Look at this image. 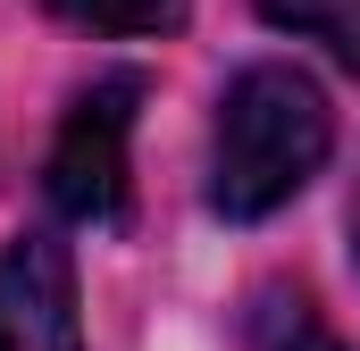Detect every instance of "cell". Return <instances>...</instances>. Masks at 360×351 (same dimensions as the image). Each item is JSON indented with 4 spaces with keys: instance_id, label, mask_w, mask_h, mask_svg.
I'll list each match as a JSON object with an SVG mask.
<instances>
[{
    "instance_id": "1",
    "label": "cell",
    "mask_w": 360,
    "mask_h": 351,
    "mask_svg": "<svg viewBox=\"0 0 360 351\" xmlns=\"http://www.w3.org/2000/svg\"><path fill=\"white\" fill-rule=\"evenodd\" d=\"M335 151V109L302 67L260 59L243 67L218 100V134H210V209L252 226L276 218Z\"/></svg>"
},
{
    "instance_id": "2",
    "label": "cell",
    "mask_w": 360,
    "mask_h": 351,
    "mask_svg": "<svg viewBox=\"0 0 360 351\" xmlns=\"http://www.w3.org/2000/svg\"><path fill=\"white\" fill-rule=\"evenodd\" d=\"M134 100H143V76H101L92 92H76L59 143H51V201L68 218H117L126 201V134H134Z\"/></svg>"
},
{
    "instance_id": "3",
    "label": "cell",
    "mask_w": 360,
    "mask_h": 351,
    "mask_svg": "<svg viewBox=\"0 0 360 351\" xmlns=\"http://www.w3.org/2000/svg\"><path fill=\"white\" fill-rule=\"evenodd\" d=\"M0 351H84L76 260L59 234H17L0 251Z\"/></svg>"
},
{
    "instance_id": "4",
    "label": "cell",
    "mask_w": 360,
    "mask_h": 351,
    "mask_svg": "<svg viewBox=\"0 0 360 351\" xmlns=\"http://www.w3.org/2000/svg\"><path fill=\"white\" fill-rule=\"evenodd\" d=\"M260 17L302 34V42H319L335 67L360 76V0H260Z\"/></svg>"
},
{
    "instance_id": "5",
    "label": "cell",
    "mask_w": 360,
    "mask_h": 351,
    "mask_svg": "<svg viewBox=\"0 0 360 351\" xmlns=\"http://www.w3.org/2000/svg\"><path fill=\"white\" fill-rule=\"evenodd\" d=\"M252 351H352L302 293H285V284H269L260 301H252Z\"/></svg>"
},
{
    "instance_id": "6",
    "label": "cell",
    "mask_w": 360,
    "mask_h": 351,
    "mask_svg": "<svg viewBox=\"0 0 360 351\" xmlns=\"http://www.w3.org/2000/svg\"><path fill=\"white\" fill-rule=\"evenodd\" d=\"M51 8L92 34H176L193 0H51Z\"/></svg>"
},
{
    "instance_id": "7",
    "label": "cell",
    "mask_w": 360,
    "mask_h": 351,
    "mask_svg": "<svg viewBox=\"0 0 360 351\" xmlns=\"http://www.w3.org/2000/svg\"><path fill=\"white\" fill-rule=\"evenodd\" d=\"M352 260H360V192H352Z\"/></svg>"
}]
</instances>
